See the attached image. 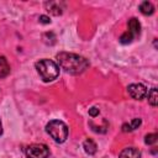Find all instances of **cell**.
<instances>
[{
	"label": "cell",
	"instance_id": "7a4b0ae2",
	"mask_svg": "<svg viewBox=\"0 0 158 158\" xmlns=\"http://www.w3.org/2000/svg\"><path fill=\"white\" fill-rule=\"evenodd\" d=\"M35 67L43 81H52L59 75V65L52 59H40L36 62Z\"/></svg>",
	"mask_w": 158,
	"mask_h": 158
},
{
	"label": "cell",
	"instance_id": "ac0fdd59",
	"mask_svg": "<svg viewBox=\"0 0 158 158\" xmlns=\"http://www.w3.org/2000/svg\"><path fill=\"white\" fill-rule=\"evenodd\" d=\"M38 20H40V22H41V23H44V25H47V23H49V22H51V19H49L48 16H46V15H41Z\"/></svg>",
	"mask_w": 158,
	"mask_h": 158
},
{
	"label": "cell",
	"instance_id": "9a60e30c",
	"mask_svg": "<svg viewBox=\"0 0 158 158\" xmlns=\"http://www.w3.org/2000/svg\"><path fill=\"white\" fill-rule=\"evenodd\" d=\"M157 138H158V135L157 133H148L144 137V143L146 144H153V143L157 142Z\"/></svg>",
	"mask_w": 158,
	"mask_h": 158
},
{
	"label": "cell",
	"instance_id": "30bf717a",
	"mask_svg": "<svg viewBox=\"0 0 158 158\" xmlns=\"http://www.w3.org/2000/svg\"><path fill=\"white\" fill-rule=\"evenodd\" d=\"M139 11L143 14V15H152L154 12V6L149 2V1H143L141 5H139Z\"/></svg>",
	"mask_w": 158,
	"mask_h": 158
},
{
	"label": "cell",
	"instance_id": "e0dca14e",
	"mask_svg": "<svg viewBox=\"0 0 158 158\" xmlns=\"http://www.w3.org/2000/svg\"><path fill=\"white\" fill-rule=\"evenodd\" d=\"M99 112H100V110H99L96 106H93V107L89 109V115H90L91 117H96V116L99 115Z\"/></svg>",
	"mask_w": 158,
	"mask_h": 158
},
{
	"label": "cell",
	"instance_id": "5b68a950",
	"mask_svg": "<svg viewBox=\"0 0 158 158\" xmlns=\"http://www.w3.org/2000/svg\"><path fill=\"white\" fill-rule=\"evenodd\" d=\"M127 91L135 100H142L147 96V89L142 84H130L127 86Z\"/></svg>",
	"mask_w": 158,
	"mask_h": 158
},
{
	"label": "cell",
	"instance_id": "4fadbf2b",
	"mask_svg": "<svg viewBox=\"0 0 158 158\" xmlns=\"http://www.w3.org/2000/svg\"><path fill=\"white\" fill-rule=\"evenodd\" d=\"M132 40H133V35H132L131 32H128V31L123 32V33L120 36V42H121L122 44H128V43L132 42Z\"/></svg>",
	"mask_w": 158,
	"mask_h": 158
},
{
	"label": "cell",
	"instance_id": "277c9868",
	"mask_svg": "<svg viewBox=\"0 0 158 158\" xmlns=\"http://www.w3.org/2000/svg\"><path fill=\"white\" fill-rule=\"evenodd\" d=\"M27 158H48L49 148L42 143H33L26 148Z\"/></svg>",
	"mask_w": 158,
	"mask_h": 158
},
{
	"label": "cell",
	"instance_id": "52a82bcc",
	"mask_svg": "<svg viewBox=\"0 0 158 158\" xmlns=\"http://www.w3.org/2000/svg\"><path fill=\"white\" fill-rule=\"evenodd\" d=\"M118 158H141V152L135 147H128L120 153Z\"/></svg>",
	"mask_w": 158,
	"mask_h": 158
},
{
	"label": "cell",
	"instance_id": "2e32d148",
	"mask_svg": "<svg viewBox=\"0 0 158 158\" xmlns=\"http://www.w3.org/2000/svg\"><path fill=\"white\" fill-rule=\"evenodd\" d=\"M141 118H133L132 121H131V123H130V126H131V128H132V131L133 130H136V128H138V126L141 125Z\"/></svg>",
	"mask_w": 158,
	"mask_h": 158
},
{
	"label": "cell",
	"instance_id": "5bb4252c",
	"mask_svg": "<svg viewBox=\"0 0 158 158\" xmlns=\"http://www.w3.org/2000/svg\"><path fill=\"white\" fill-rule=\"evenodd\" d=\"M42 38H43V41H44L47 44H53V43L56 42V36H54L53 32H47V33H44V35L42 36Z\"/></svg>",
	"mask_w": 158,
	"mask_h": 158
},
{
	"label": "cell",
	"instance_id": "9c48e42d",
	"mask_svg": "<svg viewBox=\"0 0 158 158\" xmlns=\"http://www.w3.org/2000/svg\"><path fill=\"white\" fill-rule=\"evenodd\" d=\"M83 148H84L85 153L89 154V156L95 154V153H96V149H98L96 143H95L93 139H85L84 143H83Z\"/></svg>",
	"mask_w": 158,
	"mask_h": 158
},
{
	"label": "cell",
	"instance_id": "7c38bea8",
	"mask_svg": "<svg viewBox=\"0 0 158 158\" xmlns=\"http://www.w3.org/2000/svg\"><path fill=\"white\" fill-rule=\"evenodd\" d=\"M0 67L2 68V69H1L2 72L0 73V78H4V77H6V75L10 73V67H9L7 60H6V58H5L4 56L0 57Z\"/></svg>",
	"mask_w": 158,
	"mask_h": 158
},
{
	"label": "cell",
	"instance_id": "8992f818",
	"mask_svg": "<svg viewBox=\"0 0 158 158\" xmlns=\"http://www.w3.org/2000/svg\"><path fill=\"white\" fill-rule=\"evenodd\" d=\"M47 11L54 16H58V15H62L63 10H64V2L62 1H47L44 4Z\"/></svg>",
	"mask_w": 158,
	"mask_h": 158
},
{
	"label": "cell",
	"instance_id": "d6986e66",
	"mask_svg": "<svg viewBox=\"0 0 158 158\" xmlns=\"http://www.w3.org/2000/svg\"><path fill=\"white\" fill-rule=\"evenodd\" d=\"M122 131H123V132H131L132 128H131L130 123H123V125H122Z\"/></svg>",
	"mask_w": 158,
	"mask_h": 158
},
{
	"label": "cell",
	"instance_id": "ba28073f",
	"mask_svg": "<svg viewBox=\"0 0 158 158\" xmlns=\"http://www.w3.org/2000/svg\"><path fill=\"white\" fill-rule=\"evenodd\" d=\"M128 28H130L128 32H131L133 35V37L135 36H138L139 32H141V23H139V21L137 19H135V17L130 19V21H128Z\"/></svg>",
	"mask_w": 158,
	"mask_h": 158
},
{
	"label": "cell",
	"instance_id": "ffe728a7",
	"mask_svg": "<svg viewBox=\"0 0 158 158\" xmlns=\"http://www.w3.org/2000/svg\"><path fill=\"white\" fill-rule=\"evenodd\" d=\"M2 135V125H1V121H0V136Z\"/></svg>",
	"mask_w": 158,
	"mask_h": 158
},
{
	"label": "cell",
	"instance_id": "8fae6325",
	"mask_svg": "<svg viewBox=\"0 0 158 158\" xmlns=\"http://www.w3.org/2000/svg\"><path fill=\"white\" fill-rule=\"evenodd\" d=\"M148 102L152 106H157L158 104V93H157V88H152L148 91Z\"/></svg>",
	"mask_w": 158,
	"mask_h": 158
},
{
	"label": "cell",
	"instance_id": "6da1fadb",
	"mask_svg": "<svg viewBox=\"0 0 158 158\" xmlns=\"http://www.w3.org/2000/svg\"><path fill=\"white\" fill-rule=\"evenodd\" d=\"M59 68L64 69L69 74H81L88 67L89 62L86 58L69 52H59L56 56Z\"/></svg>",
	"mask_w": 158,
	"mask_h": 158
},
{
	"label": "cell",
	"instance_id": "3957f363",
	"mask_svg": "<svg viewBox=\"0 0 158 158\" xmlns=\"http://www.w3.org/2000/svg\"><path fill=\"white\" fill-rule=\"evenodd\" d=\"M46 131L57 143H63L68 138V133H69L68 126L60 120L49 121L46 126Z\"/></svg>",
	"mask_w": 158,
	"mask_h": 158
}]
</instances>
